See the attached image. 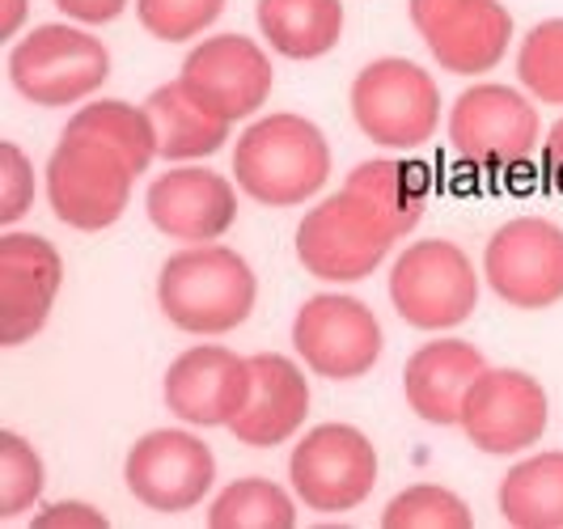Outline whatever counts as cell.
<instances>
[{
	"mask_svg": "<svg viewBox=\"0 0 563 529\" xmlns=\"http://www.w3.org/2000/svg\"><path fill=\"white\" fill-rule=\"evenodd\" d=\"M327 178L331 144L306 114H263L233 144V183L263 208H297L318 196Z\"/></svg>",
	"mask_w": 563,
	"mask_h": 529,
	"instance_id": "6da1fadb",
	"label": "cell"
},
{
	"mask_svg": "<svg viewBox=\"0 0 563 529\" xmlns=\"http://www.w3.org/2000/svg\"><path fill=\"white\" fill-rule=\"evenodd\" d=\"M254 386L251 403L242 407V416L229 423V432L251 449H272L292 441L306 419H310V382L306 368L288 361L280 352H258L251 356Z\"/></svg>",
	"mask_w": 563,
	"mask_h": 529,
	"instance_id": "d6986e66",
	"label": "cell"
},
{
	"mask_svg": "<svg viewBox=\"0 0 563 529\" xmlns=\"http://www.w3.org/2000/svg\"><path fill=\"white\" fill-rule=\"evenodd\" d=\"M411 26L453 77L492 73L512 43V13L500 0H411Z\"/></svg>",
	"mask_w": 563,
	"mask_h": 529,
	"instance_id": "9a60e30c",
	"label": "cell"
},
{
	"mask_svg": "<svg viewBox=\"0 0 563 529\" xmlns=\"http://www.w3.org/2000/svg\"><path fill=\"white\" fill-rule=\"evenodd\" d=\"M251 356L221 343H199L166 368V407L187 428H229L251 403Z\"/></svg>",
	"mask_w": 563,
	"mask_h": 529,
	"instance_id": "2e32d148",
	"label": "cell"
},
{
	"mask_svg": "<svg viewBox=\"0 0 563 529\" xmlns=\"http://www.w3.org/2000/svg\"><path fill=\"white\" fill-rule=\"evenodd\" d=\"M64 132H77V136H93L102 144H111L119 157H128V166L144 174L157 157V128L144 107L132 102H119V98H93L85 102L81 111L64 123Z\"/></svg>",
	"mask_w": 563,
	"mask_h": 529,
	"instance_id": "d4e9b609",
	"label": "cell"
},
{
	"mask_svg": "<svg viewBox=\"0 0 563 529\" xmlns=\"http://www.w3.org/2000/svg\"><path fill=\"white\" fill-rule=\"evenodd\" d=\"M347 191L365 199L368 208L382 212V221L395 229L398 238H407L416 224L423 221V208H428V169L420 162H402V157H373L347 174L343 183Z\"/></svg>",
	"mask_w": 563,
	"mask_h": 529,
	"instance_id": "cb8c5ba5",
	"label": "cell"
},
{
	"mask_svg": "<svg viewBox=\"0 0 563 529\" xmlns=\"http://www.w3.org/2000/svg\"><path fill=\"white\" fill-rule=\"evenodd\" d=\"M26 13H30L26 0H0V38H18Z\"/></svg>",
	"mask_w": 563,
	"mask_h": 529,
	"instance_id": "e575fe53",
	"label": "cell"
},
{
	"mask_svg": "<svg viewBox=\"0 0 563 529\" xmlns=\"http://www.w3.org/2000/svg\"><path fill=\"white\" fill-rule=\"evenodd\" d=\"M377 449L352 423H318L288 453L292 496L313 513H352L377 487Z\"/></svg>",
	"mask_w": 563,
	"mask_h": 529,
	"instance_id": "9c48e42d",
	"label": "cell"
},
{
	"mask_svg": "<svg viewBox=\"0 0 563 529\" xmlns=\"http://www.w3.org/2000/svg\"><path fill=\"white\" fill-rule=\"evenodd\" d=\"M542 174H547V183L563 196V119H555L547 140H542Z\"/></svg>",
	"mask_w": 563,
	"mask_h": 529,
	"instance_id": "836d02e7",
	"label": "cell"
},
{
	"mask_svg": "<svg viewBox=\"0 0 563 529\" xmlns=\"http://www.w3.org/2000/svg\"><path fill=\"white\" fill-rule=\"evenodd\" d=\"M538 140H542V119L526 89L483 81L457 93L450 111V144L466 166H526L534 157Z\"/></svg>",
	"mask_w": 563,
	"mask_h": 529,
	"instance_id": "ba28073f",
	"label": "cell"
},
{
	"mask_svg": "<svg viewBox=\"0 0 563 529\" xmlns=\"http://www.w3.org/2000/svg\"><path fill=\"white\" fill-rule=\"evenodd\" d=\"M254 297L258 279L251 263L217 242L169 254L157 272V306L166 322L199 339L238 331L254 313Z\"/></svg>",
	"mask_w": 563,
	"mask_h": 529,
	"instance_id": "7a4b0ae2",
	"label": "cell"
},
{
	"mask_svg": "<svg viewBox=\"0 0 563 529\" xmlns=\"http://www.w3.org/2000/svg\"><path fill=\"white\" fill-rule=\"evenodd\" d=\"M517 81L534 102L563 107V18L538 22L526 34L517 52Z\"/></svg>",
	"mask_w": 563,
	"mask_h": 529,
	"instance_id": "f1b7e54d",
	"label": "cell"
},
{
	"mask_svg": "<svg viewBox=\"0 0 563 529\" xmlns=\"http://www.w3.org/2000/svg\"><path fill=\"white\" fill-rule=\"evenodd\" d=\"M64 284V258L38 238L9 229L0 233V348H22L47 327Z\"/></svg>",
	"mask_w": 563,
	"mask_h": 529,
	"instance_id": "e0dca14e",
	"label": "cell"
},
{
	"mask_svg": "<svg viewBox=\"0 0 563 529\" xmlns=\"http://www.w3.org/2000/svg\"><path fill=\"white\" fill-rule=\"evenodd\" d=\"M107 513L81 500H59L47 504L43 513H34V529H107Z\"/></svg>",
	"mask_w": 563,
	"mask_h": 529,
	"instance_id": "1f68e13d",
	"label": "cell"
},
{
	"mask_svg": "<svg viewBox=\"0 0 563 529\" xmlns=\"http://www.w3.org/2000/svg\"><path fill=\"white\" fill-rule=\"evenodd\" d=\"M123 483L153 513H187L212 496L217 453L187 428H157L128 449Z\"/></svg>",
	"mask_w": 563,
	"mask_h": 529,
	"instance_id": "5bb4252c",
	"label": "cell"
},
{
	"mask_svg": "<svg viewBox=\"0 0 563 529\" xmlns=\"http://www.w3.org/2000/svg\"><path fill=\"white\" fill-rule=\"evenodd\" d=\"M263 43L284 59H322L343 38V0H258Z\"/></svg>",
	"mask_w": 563,
	"mask_h": 529,
	"instance_id": "7402d4cb",
	"label": "cell"
},
{
	"mask_svg": "<svg viewBox=\"0 0 563 529\" xmlns=\"http://www.w3.org/2000/svg\"><path fill=\"white\" fill-rule=\"evenodd\" d=\"M178 81L203 111H212L225 123H242L263 111V102L272 98L276 73H272V56L254 38L212 34L187 52Z\"/></svg>",
	"mask_w": 563,
	"mask_h": 529,
	"instance_id": "4fadbf2b",
	"label": "cell"
},
{
	"mask_svg": "<svg viewBox=\"0 0 563 529\" xmlns=\"http://www.w3.org/2000/svg\"><path fill=\"white\" fill-rule=\"evenodd\" d=\"M56 9L77 26H111L123 18L128 0H56Z\"/></svg>",
	"mask_w": 563,
	"mask_h": 529,
	"instance_id": "d6a6232c",
	"label": "cell"
},
{
	"mask_svg": "<svg viewBox=\"0 0 563 529\" xmlns=\"http://www.w3.org/2000/svg\"><path fill=\"white\" fill-rule=\"evenodd\" d=\"M144 111L157 128V157H166L169 166H191L203 162L212 153H221L229 144L225 119H217L212 111H203L196 98L183 89V81L157 85L144 102Z\"/></svg>",
	"mask_w": 563,
	"mask_h": 529,
	"instance_id": "44dd1931",
	"label": "cell"
},
{
	"mask_svg": "<svg viewBox=\"0 0 563 529\" xmlns=\"http://www.w3.org/2000/svg\"><path fill=\"white\" fill-rule=\"evenodd\" d=\"M398 238L356 191H339L313 203L297 224V258L322 284H361L395 251Z\"/></svg>",
	"mask_w": 563,
	"mask_h": 529,
	"instance_id": "277c9868",
	"label": "cell"
},
{
	"mask_svg": "<svg viewBox=\"0 0 563 529\" xmlns=\"http://www.w3.org/2000/svg\"><path fill=\"white\" fill-rule=\"evenodd\" d=\"M390 301L416 331H453L479 309V276L471 254L450 238L411 242L390 267Z\"/></svg>",
	"mask_w": 563,
	"mask_h": 529,
	"instance_id": "5b68a950",
	"label": "cell"
},
{
	"mask_svg": "<svg viewBox=\"0 0 563 529\" xmlns=\"http://www.w3.org/2000/svg\"><path fill=\"white\" fill-rule=\"evenodd\" d=\"M30 208H34V166L13 140H4L0 144V224H18Z\"/></svg>",
	"mask_w": 563,
	"mask_h": 529,
	"instance_id": "4dcf8cb0",
	"label": "cell"
},
{
	"mask_svg": "<svg viewBox=\"0 0 563 529\" xmlns=\"http://www.w3.org/2000/svg\"><path fill=\"white\" fill-rule=\"evenodd\" d=\"M292 348L310 373L327 382H356L377 368L386 331L377 313L352 293H318L292 318Z\"/></svg>",
	"mask_w": 563,
	"mask_h": 529,
	"instance_id": "30bf717a",
	"label": "cell"
},
{
	"mask_svg": "<svg viewBox=\"0 0 563 529\" xmlns=\"http://www.w3.org/2000/svg\"><path fill=\"white\" fill-rule=\"evenodd\" d=\"M487 368L475 343L466 339H432L411 352V361L402 368V394H407V407L432 423V428H457L462 423V403L471 386L479 382V373Z\"/></svg>",
	"mask_w": 563,
	"mask_h": 529,
	"instance_id": "ffe728a7",
	"label": "cell"
},
{
	"mask_svg": "<svg viewBox=\"0 0 563 529\" xmlns=\"http://www.w3.org/2000/svg\"><path fill=\"white\" fill-rule=\"evenodd\" d=\"M43 487H47V471H43L38 449L22 432L4 428L0 432V521L30 513L43 500Z\"/></svg>",
	"mask_w": 563,
	"mask_h": 529,
	"instance_id": "83f0119b",
	"label": "cell"
},
{
	"mask_svg": "<svg viewBox=\"0 0 563 529\" xmlns=\"http://www.w3.org/2000/svg\"><path fill=\"white\" fill-rule=\"evenodd\" d=\"M496 504L512 529H563V449H542L508 466Z\"/></svg>",
	"mask_w": 563,
	"mask_h": 529,
	"instance_id": "603a6c76",
	"label": "cell"
},
{
	"mask_svg": "<svg viewBox=\"0 0 563 529\" xmlns=\"http://www.w3.org/2000/svg\"><path fill=\"white\" fill-rule=\"evenodd\" d=\"M547 423H551V398L534 373L487 364L462 403L457 428L466 432V441L479 453L512 458V453L534 449L547 432Z\"/></svg>",
	"mask_w": 563,
	"mask_h": 529,
	"instance_id": "7c38bea8",
	"label": "cell"
},
{
	"mask_svg": "<svg viewBox=\"0 0 563 529\" xmlns=\"http://www.w3.org/2000/svg\"><path fill=\"white\" fill-rule=\"evenodd\" d=\"M144 212L157 233L183 246H203L225 238L238 224V187L208 166H169L148 183Z\"/></svg>",
	"mask_w": 563,
	"mask_h": 529,
	"instance_id": "ac0fdd59",
	"label": "cell"
},
{
	"mask_svg": "<svg viewBox=\"0 0 563 529\" xmlns=\"http://www.w3.org/2000/svg\"><path fill=\"white\" fill-rule=\"evenodd\" d=\"M225 13V0H136L141 26L162 43H191Z\"/></svg>",
	"mask_w": 563,
	"mask_h": 529,
	"instance_id": "f546056e",
	"label": "cell"
},
{
	"mask_svg": "<svg viewBox=\"0 0 563 529\" xmlns=\"http://www.w3.org/2000/svg\"><path fill=\"white\" fill-rule=\"evenodd\" d=\"M352 119L377 148H420L441 128V85L416 59H373L352 81Z\"/></svg>",
	"mask_w": 563,
	"mask_h": 529,
	"instance_id": "8992f818",
	"label": "cell"
},
{
	"mask_svg": "<svg viewBox=\"0 0 563 529\" xmlns=\"http://www.w3.org/2000/svg\"><path fill=\"white\" fill-rule=\"evenodd\" d=\"M212 529H292L297 526V504L272 478H233L225 492L208 508Z\"/></svg>",
	"mask_w": 563,
	"mask_h": 529,
	"instance_id": "484cf974",
	"label": "cell"
},
{
	"mask_svg": "<svg viewBox=\"0 0 563 529\" xmlns=\"http://www.w3.org/2000/svg\"><path fill=\"white\" fill-rule=\"evenodd\" d=\"M475 513L457 492L441 483H416L398 492L382 513V529H471Z\"/></svg>",
	"mask_w": 563,
	"mask_h": 529,
	"instance_id": "4316f807",
	"label": "cell"
},
{
	"mask_svg": "<svg viewBox=\"0 0 563 529\" xmlns=\"http://www.w3.org/2000/svg\"><path fill=\"white\" fill-rule=\"evenodd\" d=\"M111 77V52L89 26L47 22L22 34L9 52V81L34 107H73L93 98Z\"/></svg>",
	"mask_w": 563,
	"mask_h": 529,
	"instance_id": "3957f363",
	"label": "cell"
},
{
	"mask_svg": "<svg viewBox=\"0 0 563 529\" xmlns=\"http://www.w3.org/2000/svg\"><path fill=\"white\" fill-rule=\"evenodd\" d=\"M483 279L512 309L563 301V224L547 217L505 221L483 246Z\"/></svg>",
	"mask_w": 563,
	"mask_h": 529,
	"instance_id": "8fae6325",
	"label": "cell"
},
{
	"mask_svg": "<svg viewBox=\"0 0 563 529\" xmlns=\"http://www.w3.org/2000/svg\"><path fill=\"white\" fill-rule=\"evenodd\" d=\"M43 183H47L52 212L68 229L102 233L128 212L136 169L102 140L59 132V144L47 157V178Z\"/></svg>",
	"mask_w": 563,
	"mask_h": 529,
	"instance_id": "52a82bcc",
	"label": "cell"
}]
</instances>
